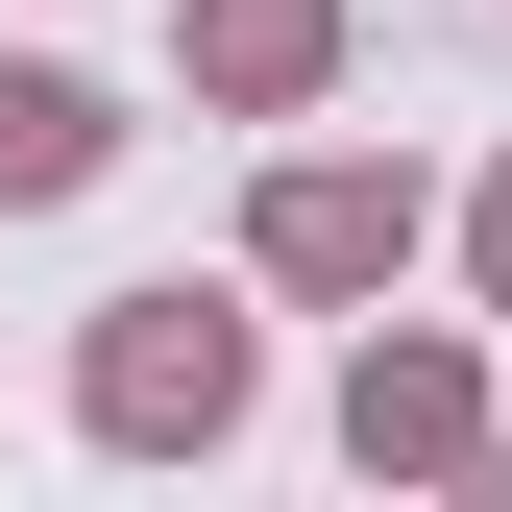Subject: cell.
I'll return each mask as SVG.
<instances>
[{"label": "cell", "instance_id": "1", "mask_svg": "<svg viewBox=\"0 0 512 512\" xmlns=\"http://www.w3.org/2000/svg\"><path fill=\"white\" fill-rule=\"evenodd\" d=\"M244 391H269V342H244V293H196V269L98 293V342H74V415L122 439V464H220Z\"/></svg>", "mask_w": 512, "mask_h": 512}, {"label": "cell", "instance_id": "4", "mask_svg": "<svg viewBox=\"0 0 512 512\" xmlns=\"http://www.w3.org/2000/svg\"><path fill=\"white\" fill-rule=\"evenodd\" d=\"M171 74L220 122H317L342 98V0H171Z\"/></svg>", "mask_w": 512, "mask_h": 512}, {"label": "cell", "instance_id": "3", "mask_svg": "<svg viewBox=\"0 0 512 512\" xmlns=\"http://www.w3.org/2000/svg\"><path fill=\"white\" fill-rule=\"evenodd\" d=\"M342 464H366V488L488 464V342H464V317H415V342L366 317V366H342Z\"/></svg>", "mask_w": 512, "mask_h": 512}, {"label": "cell", "instance_id": "5", "mask_svg": "<svg viewBox=\"0 0 512 512\" xmlns=\"http://www.w3.org/2000/svg\"><path fill=\"white\" fill-rule=\"evenodd\" d=\"M98 171H122V98H98V74H49V49H0V220L98 196Z\"/></svg>", "mask_w": 512, "mask_h": 512}, {"label": "cell", "instance_id": "2", "mask_svg": "<svg viewBox=\"0 0 512 512\" xmlns=\"http://www.w3.org/2000/svg\"><path fill=\"white\" fill-rule=\"evenodd\" d=\"M415 220H439V196H415L391 147H293L269 196H244V269H269V293H391Z\"/></svg>", "mask_w": 512, "mask_h": 512}, {"label": "cell", "instance_id": "6", "mask_svg": "<svg viewBox=\"0 0 512 512\" xmlns=\"http://www.w3.org/2000/svg\"><path fill=\"white\" fill-rule=\"evenodd\" d=\"M464 293L512 317V171H488V196H464Z\"/></svg>", "mask_w": 512, "mask_h": 512}]
</instances>
